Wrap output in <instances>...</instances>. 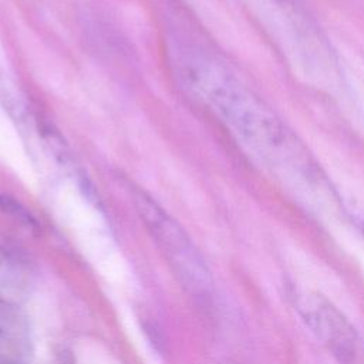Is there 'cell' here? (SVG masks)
Masks as SVG:
<instances>
[{
  "label": "cell",
  "instance_id": "1",
  "mask_svg": "<svg viewBox=\"0 0 364 364\" xmlns=\"http://www.w3.org/2000/svg\"><path fill=\"white\" fill-rule=\"evenodd\" d=\"M182 75L235 138L276 176L306 186L321 182L293 129L223 65L209 57L191 55L183 61Z\"/></svg>",
  "mask_w": 364,
  "mask_h": 364
},
{
  "label": "cell",
  "instance_id": "2",
  "mask_svg": "<svg viewBox=\"0 0 364 364\" xmlns=\"http://www.w3.org/2000/svg\"><path fill=\"white\" fill-rule=\"evenodd\" d=\"M134 206L181 286L198 301H208L213 282L200 252L185 229L146 192L132 189Z\"/></svg>",
  "mask_w": 364,
  "mask_h": 364
},
{
  "label": "cell",
  "instance_id": "3",
  "mask_svg": "<svg viewBox=\"0 0 364 364\" xmlns=\"http://www.w3.org/2000/svg\"><path fill=\"white\" fill-rule=\"evenodd\" d=\"M290 299L299 320L338 364H364V338L330 299L309 289H293Z\"/></svg>",
  "mask_w": 364,
  "mask_h": 364
},
{
  "label": "cell",
  "instance_id": "4",
  "mask_svg": "<svg viewBox=\"0 0 364 364\" xmlns=\"http://www.w3.org/2000/svg\"><path fill=\"white\" fill-rule=\"evenodd\" d=\"M28 328L20 311L0 297V364H26Z\"/></svg>",
  "mask_w": 364,
  "mask_h": 364
},
{
  "label": "cell",
  "instance_id": "5",
  "mask_svg": "<svg viewBox=\"0 0 364 364\" xmlns=\"http://www.w3.org/2000/svg\"><path fill=\"white\" fill-rule=\"evenodd\" d=\"M21 267V257L14 246L0 236V277H6L7 273H17Z\"/></svg>",
  "mask_w": 364,
  "mask_h": 364
},
{
  "label": "cell",
  "instance_id": "6",
  "mask_svg": "<svg viewBox=\"0 0 364 364\" xmlns=\"http://www.w3.org/2000/svg\"><path fill=\"white\" fill-rule=\"evenodd\" d=\"M54 364H74V360L71 357L70 353H65V351H61L57 358L54 360Z\"/></svg>",
  "mask_w": 364,
  "mask_h": 364
}]
</instances>
